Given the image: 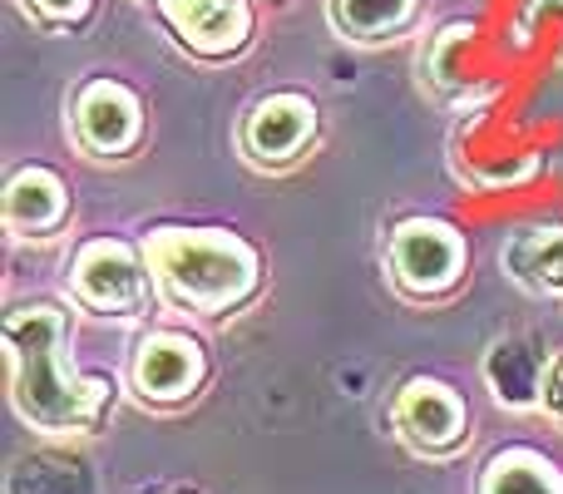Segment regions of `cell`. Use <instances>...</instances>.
<instances>
[{
    "instance_id": "obj_15",
    "label": "cell",
    "mask_w": 563,
    "mask_h": 494,
    "mask_svg": "<svg viewBox=\"0 0 563 494\" xmlns=\"http://www.w3.org/2000/svg\"><path fill=\"white\" fill-rule=\"evenodd\" d=\"M15 6L40 25H85L95 0H15Z\"/></svg>"
},
{
    "instance_id": "obj_11",
    "label": "cell",
    "mask_w": 563,
    "mask_h": 494,
    "mask_svg": "<svg viewBox=\"0 0 563 494\" xmlns=\"http://www.w3.org/2000/svg\"><path fill=\"white\" fill-rule=\"evenodd\" d=\"M549 366L539 341L529 337H499L495 347L485 351V386L495 396V406L515 410V416H529V410H544V381Z\"/></svg>"
},
{
    "instance_id": "obj_1",
    "label": "cell",
    "mask_w": 563,
    "mask_h": 494,
    "mask_svg": "<svg viewBox=\"0 0 563 494\" xmlns=\"http://www.w3.org/2000/svg\"><path fill=\"white\" fill-rule=\"evenodd\" d=\"M10 356V410L35 436L69 440L89 436L114 400V381L69 366V317L55 301H30L5 311Z\"/></svg>"
},
{
    "instance_id": "obj_12",
    "label": "cell",
    "mask_w": 563,
    "mask_h": 494,
    "mask_svg": "<svg viewBox=\"0 0 563 494\" xmlns=\"http://www.w3.org/2000/svg\"><path fill=\"white\" fill-rule=\"evenodd\" d=\"M505 277L529 297L563 301V228H519L505 243Z\"/></svg>"
},
{
    "instance_id": "obj_18",
    "label": "cell",
    "mask_w": 563,
    "mask_h": 494,
    "mask_svg": "<svg viewBox=\"0 0 563 494\" xmlns=\"http://www.w3.org/2000/svg\"><path fill=\"white\" fill-rule=\"evenodd\" d=\"M148 6H154V0H148Z\"/></svg>"
},
{
    "instance_id": "obj_17",
    "label": "cell",
    "mask_w": 563,
    "mask_h": 494,
    "mask_svg": "<svg viewBox=\"0 0 563 494\" xmlns=\"http://www.w3.org/2000/svg\"><path fill=\"white\" fill-rule=\"evenodd\" d=\"M164 494H188V490H164Z\"/></svg>"
},
{
    "instance_id": "obj_5",
    "label": "cell",
    "mask_w": 563,
    "mask_h": 494,
    "mask_svg": "<svg viewBox=\"0 0 563 494\" xmlns=\"http://www.w3.org/2000/svg\"><path fill=\"white\" fill-rule=\"evenodd\" d=\"M208 386V351L198 347V337L184 331H144L129 356V391L139 406L148 410H184L203 396Z\"/></svg>"
},
{
    "instance_id": "obj_9",
    "label": "cell",
    "mask_w": 563,
    "mask_h": 494,
    "mask_svg": "<svg viewBox=\"0 0 563 494\" xmlns=\"http://www.w3.org/2000/svg\"><path fill=\"white\" fill-rule=\"evenodd\" d=\"M168 35L198 59H228L253 40V0H154Z\"/></svg>"
},
{
    "instance_id": "obj_2",
    "label": "cell",
    "mask_w": 563,
    "mask_h": 494,
    "mask_svg": "<svg viewBox=\"0 0 563 494\" xmlns=\"http://www.w3.org/2000/svg\"><path fill=\"white\" fill-rule=\"evenodd\" d=\"M158 297L194 317H228L263 287V252L233 228L213 223H158L144 233Z\"/></svg>"
},
{
    "instance_id": "obj_13",
    "label": "cell",
    "mask_w": 563,
    "mask_h": 494,
    "mask_svg": "<svg viewBox=\"0 0 563 494\" xmlns=\"http://www.w3.org/2000/svg\"><path fill=\"white\" fill-rule=\"evenodd\" d=\"M327 10L341 40L361 50H380L416 30L420 0H327Z\"/></svg>"
},
{
    "instance_id": "obj_14",
    "label": "cell",
    "mask_w": 563,
    "mask_h": 494,
    "mask_svg": "<svg viewBox=\"0 0 563 494\" xmlns=\"http://www.w3.org/2000/svg\"><path fill=\"white\" fill-rule=\"evenodd\" d=\"M475 494H563V470L534 446H505L485 460Z\"/></svg>"
},
{
    "instance_id": "obj_10",
    "label": "cell",
    "mask_w": 563,
    "mask_h": 494,
    "mask_svg": "<svg viewBox=\"0 0 563 494\" xmlns=\"http://www.w3.org/2000/svg\"><path fill=\"white\" fill-rule=\"evenodd\" d=\"M0 218H5L10 238H55L69 223V188L55 168L45 164H25L5 178V194H0Z\"/></svg>"
},
{
    "instance_id": "obj_4",
    "label": "cell",
    "mask_w": 563,
    "mask_h": 494,
    "mask_svg": "<svg viewBox=\"0 0 563 494\" xmlns=\"http://www.w3.org/2000/svg\"><path fill=\"white\" fill-rule=\"evenodd\" d=\"M386 272L416 301L450 297L470 272V243L445 218H406L386 238Z\"/></svg>"
},
{
    "instance_id": "obj_3",
    "label": "cell",
    "mask_w": 563,
    "mask_h": 494,
    "mask_svg": "<svg viewBox=\"0 0 563 494\" xmlns=\"http://www.w3.org/2000/svg\"><path fill=\"white\" fill-rule=\"evenodd\" d=\"M69 297L85 311L109 321L144 317L148 301L158 297L154 267H148L144 248L124 243V238H89L69 257Z\"/></svg>"
},
{
    "instance_id": "obj_7",
    "label": "cell",
    "mask_w": 563,
    "mask_h": 494,
    "mask_svg": "<svg viewBox=\"0 0 563 494\" xmlns=\"http://www.w3.org/2000/svg\"><path fill=\"white\" fill-rule=\"evenodd\" d=\"M69 134L89 158H129L144 144V99L124 79H85L69 99Z\"/></svg>"
},
{
    "instance_id": "obj_16",
    "label": "cell",
    "mask_w": 563,
    "mask_h": 494,
    "mask_svg": "<svg viewBox=\"0 0 563 494\" xmlns=\"http://www.w3.org/2000/svg\"><path fill=\"white\" fill-rule=\"evenodd\" d=\"M544 416L563 426V356L549 366V381H544Z\"/></svg>"
},
{
    "instance_id": "obj_8",
    "label": "cell",
    "mask_w": 563,
    "mask_h": 494,
    "mask_svg": "<svg viewBox=\"0 0 563 494\" xmlns=\"http://www.w3.org/2000/svg\"><path fill=\"white\" fill-rule=\"evenodd\" d=\"M317 134H321V119L307 95H263L243 114L238 144H243V158L253 168L282 174V168H297L311 154Z\"/></svg>"
},
{
    "instance_id": "obj_6",
    "label": "cell",
    "mask_w": 563,
    "mask_h": 494,
    "mask_svg": "<svg viewBox=\"0 0 563 494\" xmlns=\"http://www.w3.org/2000/svg\"><path fill=\"white\" fill-rule=\"evenodd\" d=\"M390 426L400 446L426 460H450L470 446V406L440 376H410L390 400Z\"/></svg>"
}]
</instances>
